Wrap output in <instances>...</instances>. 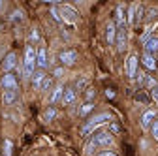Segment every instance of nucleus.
<instances>
[{
    "label": "nucleus",
    "mask_w": 158,
    "mask_h": 156,
    "mask_svg": "<svg viewBox=\"0 0 158 156\" xmlns=\"http://www.w3.org/2000/svg\"><path fill=\"white\" fill-rule=\"evenodd\" d=\"M111 121H113L111 113H98V115H94L90 121H87L81 126V135H90L96 128H100V126H104V124H107Z\"/></svg>",
    "instance_id": "nucleus-1"
},
{
    "label": "nucleus",
    "mask_w": 158,
    "mask_h": 156,
    "mask_svg": "<svg viewBox=\"0 0 158 156\" xmlns=\"http://www.w3.org/2000/svg\"><path fill=\"white\" fill-rule=\"evenodd\" d=\"M111 143H113L111 132H98V133H94V138H92L90 143L87 145V152H90V150L96 149V147H109Z\"/></svg>",
    "instance_id": "nucleus-2"
},
{
    "label": "nucleus",
    "mask_w": 158,
    "mask_h": 156,
    "mask_svg": "<svg viewBox=\"0 0 158 156\" xmlns=\"http://www.w3.org/2000/svg\"><path fill=\"white\" fill-rule=\"evenodd\" d=\"M34 68H36V49L32 45L25 47V62H23V73L25 77L34 75Z\"/></svg>",
    "instance_id": "nucleus-3"
},
{
    "label": "nucleus",
    "mask_w": 158,
    "mask_h": 156,
    "mask_svg": "<svg viewBox=\"0 0 158 156\" xmlns=\"http://www.w3.org/2000/svg\"><path fill=\"white\" fill-rule=\"evenodd\" d=\"M58 11H60L62 21H66V23H77L79 21L77 10L73 6H70V4H60V6H58Z\"/></svg>",
    "instance_id": "nucleus-4"
},
{
    "label": "nucleus",
    "mask_w": 158,
    "mask_h": 156,
    "mask_svg": "<svg viewBox=\"0 0 158 156\" xmlns=\"http://www.w3.org/2000/svg\"><path fill=\"white\" fill-rule=\"evenodd\" d=\"M58 58H60V62H62L64 66H73L75 60H77V51L66 49V51H62L60 55H58Z\"/></svg>",
    "instance_id": "nucleus-5"
},
{
    "label": "nucleus",
    "mask_w": 158,
    "mask_h": 156,
    "mask_svg": "<svg viewBox=\"0 0 158 156\" xmlns=\"http://www.w3.org/2000/svg\"><path fill=\"white\" fill-rule=\"evenodd\" d=\"M15 66H17V55L11 51V53H8L4 56V60H2V72L4 73H10Z\"/></svg>",
    "instance_id": "nucleus-6"
},
{
    "label": "nucleus",
    "mask_w": 158,
    "mask_h": 156,
    "mask_svg": "<svg viewBox=\"0 0 158 156\" xmlns=\"http://www.w3.org/2000/svg\"><path fill=\"white\" fill-rule=\"evenodd\" d=\"M137 64H139L137 55H130L128 60H126V75L128 77H135L137 75Z\"/></svg>",
    "instance_id": "nucleus-7"
},
{
    "label": "nucleus",
    "mask_w": 158,
    "mask_h": 156,
    "mask_svg": "<svg viewBox=\"0 0 158 156\" xmlns=\"http://www.w3.org/2000/svg\"><path fill=\"white\" fill-rule=\"evenodd\" d=\"M115 25H117V30H123L126 27V15H124V8L123 4H118L115 8Z\"/></svg>",
    "instance_id": "nucleus-8"
},
{
    "label": "nucleus",
    "mask_w": 158,
    "mask_h": 156,
    "mask_svg": "<svg viewBox=\"0 0 158 156\" xmlns=\"http://www.w3.org/2000/svg\"><path fill=\"white\" fill-rule=\"evenodd\" d=\"M143 49H145L147 55L156 56V55H158V38H156V36H151L149 40L143 43Z\"/></svg>",
    "instance_id": "nucleus-9"
},
{
    "label": "nucleus",
    "mask_w": 158,
    "mask_h": 156,
    "mask_svg": "<svg viewBox=\"0 0 158 156\" xmlns=\"http://www.w3.org/2000/svg\"><path fill=\"white\" fill-rule=\"evenodd\" d=\"M36 66L40 70H44L47 66V49L45 47H38L36 49Z\"/></svg>",
    "instance_id": "nucleus-10"
},
{
    "label": "nucleus",
    "mask_w": 158,
    "mask_h": 156,
    "mask_svg": "<svg viewBox=\"0 0 158 156\" xmlns=\"http://www.w3.org/2000/svg\"><path fill=\"white\" fill-rule=\"evenodd\" d=\"M2 87H4V90H15V88L19 87V83H17V79H15V75L4 73V75H2Z\"/></svg>",
    "instance_id": "nucleus-11"
},
{
    "label": "nucleus",
    "mask_w": 158,
    "mask_h": 156,
    "mask_svg": "<svg viewBox=\"0 0 158 156\" xmlns=\"http://www.w3.org/2000/svg\"><path fill=\"white\" fill-rule=\"evenodd\" d=\"M106 38H107V43L109 45H115V38H117V25H115V21L107 23V27H106Z\"/></svg>",
    "instance_id": "nucleus-12"
},
{
    "label": "nucleus",
    "mask_w": 158,
    "mask_h": 156,
    "mask_svg": "<svg viewBox=\"0 0 158 156\" xmlns=\"http://www.w3.org/2000/svg\"><path fill=\"white\" fill-rule=\"evenodd\" d=\"M154 119H156V113H154L152 109L145 111V113H143V117H141V128H149V126H152Z\"/></svg>",
    "instance_id": "nucleus-13"
},
{
    "label": "nucleus",
    "mask_w": 158,
    "mask_h": 156,
    "mask_svg": "<svg viewBox=\"0 0 158 156\" xmlns=\"http://www.w3.org/2000/svg\"><path fill=\"white\" fill-rule=\"evenodd\" d=\"M115 45H117V51H124V47H126V32H124V28L123 30H117Z\"/></svg>",
    "instance_id": "nucleus-14"
},
{
    "label": "nucleus",
    "mask_w": 158,
    "mask_h": 156,
    "mask_svg": "<svg viewBox=\"0 0 158 156\" xmlns=\"http://www.w3.org/2000/svg\"><path fill=\"white\" fill-rule=\"evenodd\" d=\"M75 98H77V92H75V88H66L64 90V94H62V104L64 105H70V104H73L75 102Z\"/></svg>",
    "instance_id": "nucleus-15"
},
{
    "label": "nucleus",
    "mask_w": 158,
    "mask_h": 156,
    "mask_svg": "<svg viewBox=\"0 0 158 156\" xmlns=\"http://www.w3.org/2000/svg\"><path fill=\"white\" fill-rule=\"evenodd\" d=\"M62 94H64V87L58 83V85L53 88V94H51V98H49V104H56L58 100H62Z\"/></svg>",
    "instance_id": "nucleus-16"
},
{
    "label": "nucleus",
    "mask_w": 158,
    "mask_h": 156,
    "mask_svg": "<svg viewBox=\"0 0 158 156\" xmlns=\"http://www.w3.org/2000/svg\"><path fill=\"white\" fill-rule=\"evenodd\" d=\"M141 62H143V66L147 68V70H156V56H151V55H143L141 56Z\"/></svg>",
    "instance_id": "nucleus-17"
},
{
    "label": "nucleus",
    "mask_w": 158,
    "mask_h": 156,
    "mask_svg": "<svg viewBox=\"0 0 158 156\" xmlns=\"http://www.w3.org/2000/svg\"><path fill=\"white\" fill-rule=\"evenodd\" d=\"M45 77H47V75H45L42 70H40V72H34V75H32V87L40 90V85L44 83V79H45Z\"/></svg>",
    "instance_id": "nucleus-18"
},
{
    "label": "nucleus",
    "mask_w": 158,
    "mask_h": 156,
    "mask_svg": "<svg viewBox=\"0 0 158 156\" xmlns=\"http://www.w3.org/2000/svg\"><path fill=\"white\" fill-rule=\"evenodd\" d=\"M19 100V96H17V90H4V104L11 105Z\"/></svg>",
    "instance_id": "nucleus-19"
},
{
    "label": "nucleus",
    "mask_w": 158,
    "mask_h": 156,
    "mask_svg": "<svg viewBox=\"0 0 158 156\" xmlns=\"http://www.w3.org/2000/svg\"><path fill=\"white\" fill-rule=\"evenodd\" d=\"M135 11H137V4H132L128 8V15H126V23L128 25H135Z\"/></svg>",
    "instance_id": "nucleus-20"
},
{
    "label": "nucleus",
    "mask_w": 158,
    "mask_h": 156,
    "mask_svg": "<svg viewBox=\"0 0 158 156\" xmlns=\"http://www.w3.org/2000/svg\"><path fill=\"white\" fill-rule=\"evenodd\" d=\"M92 107H94V104H92V102H87V104H85V105L81 107V111H79V115H81V117H85L87 113H90V111H92Z\"/></svg>",
    "instance_id": "nucleus-21"
},
{
    "label": "nucleus",
    "mask_w": 158,
    "mask_h": 156,
    "mask_svg": "<svg viewBox=\"0 0 158 156\" xmlns=\"http://www.w3.org/2000/svg\"><path fill=\"white\" fill-rule=\"evenodd\" d=\"M55 117H56V111H55L53 107H49V109L44 113V121H53Z\"/></svg>",
    "instance_id": "nucleus-22"
},
{
    "label": "nucleus",
    "mask_w": 158,
    "mask_h": 156,
    "mask_svg": "<svg viewBox=\"0 0 158 156\" xmlns=\"http://www.w3.org/2000/svg\"><path fill=\"white\" fill-rule=\"evenodd\" d=\"M11 149H13V143L10 139H4V156H11Z\"/></svg>",
    "instance_id": "nucleus-23"
},
{
    "label": "nucleus",
    "mask_w": 158,
    "mask_h": 156,
    "mask_svg": "<svg viewBox=\"0 0 158 156\" xmlns=\"http://www.w3.org/2000/svg\"><path fill=\"white\" fill-rule=\"evenodd\" d=\"M51 85H53V79H51V77H45L44 83L40 85V90H47V88H51Z\"/></svg>",
    "instance_id": "nucleus-24"
},
{
    "label": "nucleus",
    "mask_w": 158,
    "mask_h": 156,
    "mask_svg": "<svg viewBox=\"0 0 158 156\" xmlns=\"http://www.w3.org/2000/svg\"><path fill=\"white\" fill-rule=\"evenodd\" d=\"M11 21H13V23H17V21H23V11H17V10H15V11L11 13Z\"/></svg>",
    "instance_id": "nucleus-25"
},
{
    "label": "nucleus",
    "mask_w": 158,
    "mask_h": 156,
    "mask_svg": "<svg viewBox=\"0 0 158 156\" xmlns=\"http://www.w3.org/2000/svg\"><path fill=\"white\" fill-rule=\"evenodd\" d=\"M51 15L55 21H62V17H60V11H58V8H51Z\"/></svg>",
    "instance_id": "nucleus-26"
},
{
    "label": "nucleus",
    "mask_w": 158,
    "mask_h": 156,
    "mask_svg": "<svg viewBox=\"0 0 158 156\" xmlns=\"http://www.w3.org/2000/svg\"><path fill=\"white\" fill-rule=\"evenodd\" d=\"M151 132H152V135H154V139L158 141V121H154V122H152V126H151Z\"/></svg>",
    "instance_id": "nucleus-27"
},
{
    "label": "nucleus",
    "mask_w": 158,
    "mask_h": 156,
    "mask_svg": "<svg viewBox=\"0 0 158 156\" xmlns=\"http://www.w3.org/2000/svg\"><path fill=\"white\" fill-rule=\"evenodd\" d=\"M92 98H96V90L87 88V102H92Z\"/></svg>",
    "instance_id": "nucleus-28"
},
{
    "label": "nucleus",
    "mask_w": 158,
    "mask_h": 156,
    "mask_svg": "<svg viewBox=\"0 0 158 156\" xmlns=\"http://www.w3.org/2000/svg\"><path fill=\"white\" fill-rule=\"evenodd\" d=\"M30 40H34V42H38V40H40V34H38V30H36V28H32V32H30Z\"/></svg>",
    "instance_id": "nucleus-29"
},
{
    "label": "nucleus",
    "mask_w": 158,
    "mask_h": 156,
    "mask_svg": "<svg viewBox=\"0 0 158 156\" xmlns=\"http://www.w3.org/2000/svg\"><path fill=\"white\" fill-rule=\"evenodd\" d=\"M156 13H158L156 10H151V11H149V15H147V21H149V23H151V21H152V19L156 17Z\"/></svg>",
    "instance_id": "nucleus-30"
},
{
    "label": "nucleus",
    "mask_w": 158,
    "mask_h": 156,
    "mask_svg": "<svg viewBox=\"0 0 158 156\" xmlns=\"http://www.w3.org/2000/svg\"><path fill=\"white\" fill-rule=\"evenodd\" d=\"M98 156H117L113 150H102V152H98Z\"/></svg>",
    "instance_id": "nucleus-31"
},
{
    "label": "nucleus",
    "mask_w": 158,
    "mask_h": 156,
    "mask_svg": "<svg viewBox=\"0 0 158 156\" xmlns=\"http://www.w3.org/2000/svg\"><path fill=\"white\" fill-rule=\"evenodd\" d=\"M85 85H87V79H81V81H77V88H79V90H81Z\"/></svg>",
    "instance_id": "nucleus-32"
},
{
    "label": "nucleus",
    "mask_w": 158,
    "mask_h": 156,
    "mask_svg": "<svg viewBox=\"0 0 158 156\" xmlns=\"http://www.w3.org/2000/svg\"><path fill=\"white\" fill-rule=\"evenodd\" d=\"M106 96H107V98H113V96H115V92H113V90H109V88H107V90H106Z\"/></svg>",
    "instance_id": "nucleus-33"
},
{
    "label": "nucleus",
    "mask_w": 158,
    "mask_h": 156,
    "mask_svg": "<svg viewBox=\"0 0 158 156\" xmlns=\"http://www.w3.org/2000/svg\"><path fill=\"white\" fill-rule=\"evenodd\" d=\"M55 75L60 77V75H62V68H56V70H55Z\"/></svg>",
    "instance_id": "nucleus-34"
},
{
    "label": "nucleus",
    "mask_w": 158,
    "mask_h": 156,
    "mask_svg": "<svg viewBox=\"0 0 158 156\" xmlns=\"http://www.w3.org/2000/svg\"><path fill=\"white\" fill-rule=\"evenodd\" d=\"M152 96H154V100L158 102V87H156V90H152Z\"/></svg>",
    "instance_id": "nucleus-35"
},
{
    "label": "nucleus",
    "mask_w": 158,
    "mask_h": 156,
    "mask_svg": "<svg viewBox=\"0 0 158 156\" xmlns=\"http://www.w3.org/2000/svg\"><path fill=\"white\" fill-rule=\"evenodd\" d=\"M0 8H2V2H0Z\"/></svg>",
    "instance_id": "nucleus-36"
}]
</instances>
